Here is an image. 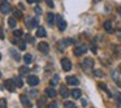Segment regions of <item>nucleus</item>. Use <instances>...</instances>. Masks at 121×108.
Returning <instances> with one entry per match:
<instances>
[{
    "mask_svg": "<svg viewBox=\"0 0 121 108\" xmlns=\"http://www.w3.org/2000/svg\"><path fill=\"white\" fill-rule=\"evenodd\" d=\"M27 83H29L30 86H37V85L39 83V78H38L37 76H29L27 77Z\"/></svg>",
    "mask_w": 121,
    "mask_h": 108,
    "instance_id": "9b49d317",
    "label": "nucleus"
},
{
    "mask_svg": "<svg viewBox=\"0 0 121 108\" xmlns=\"http://www.w3.org/2000/svg\"><path fill=\"white\" fill-rule=\"evenodd\" d=\"M94 1H95V3H98V1H100V0H94Z\"/></svg>",
    "mask_w": 121,
    "mask_h": 108,
    "instance_id": "8fccbe9b",
    "label": "nucleus"
},
{
    "mask_svg": "<svg viewBox=\"0 0 121 108\" xmlns=\"http://www.w3.org/2000/svg\"><path fill=\"white\" fill-rule=\"evenodd\" d=\"M1 1H3V3H5V1H7V0H1Z\"/></svg>",
    "mask_w": 121,
    "mask_h": 108,
    "instance_id": "3c124183",
    "label": "nucleus"
},
{
    "mask_svg": "<svg viewBox=\"0 0 121 108\" xmlns=\"http://www.w3.org/2000/svg\"><path fill=\"white\" fill-rule=\"evenodd\" d=\"M24 61H25L26 64H30V63L33 61V56L30 55V53H26V55L24 56Z\"/></svg>",
    "mask_w": 121,
    "mask_h": 108,
    "instance_id": "393cba45",
    "label": "nucleus"
},
{
    "mask_svg": "<svg viewBox=\"0 0 121 108\" xmlns=\"http://www.w3.org/2000/svg\"><path fill=\"white\" fill-rule=\"evenodd\" d=\"M0 77H1V73H0Z\"/></svg>",
    "mask_w": 121,
    "mask_h": 108,
    "instance_id": "864d4df0",
    "label": "nucleus"
},
{
    "mask_svg": "<svg viewBox=\"0 0 121 108\" xmlns=\"http://www.w3.org/2000/svg\"><path fill=\"white\" fill-rule=\"evenodd\" d=\"M18 8H20V9H25L24 4H18Z\"/></svg>",
    "mask_w": 121,
    "mask_h": 108,
    "instance_id": "a18cd8bd",
    "label": "nucleus"
},
{
    "mask_svg": "<svg viewBox=\"0 0 121 108\" xmlns=\"http://www.w3.org/2000/svg\"><path fill=\"white\" fill-rule=\"evenodd\" d=\"M74 43H76V39H73V38H64V39H61L57 42V48L60 51H64L66 47L74 44Z\"/></svg>",
    "mask_w": 121,
    "mask_h": 108,
    "instance_id": "f257e3e1",
    "label": "nucleus"
},
{
    "mask_svg": "<svg viewBox=\"0 0 121 108\" xmlns=\"http://www.w3.org/2000/svg\"><path fill=\"white\" fill-rule=\"evenodd\" d=\"M94 76H96V77H103V76H104V73H103L102 70H99V69H96V70H94Z\"/></svg>",
    "mask_w": 121,
    "mask_h": 108,
    "instance_id": "7c9ffc66",
    "label": "nucleus"
},
{
    "mask_svg": "<svg viewBox=\"0 0 121 108\" xmlns=\"http://www.w3.org/2000/svg\"><path fill=\"white\" fill-rule=\"evenodd\" d=\"M81 103H82V105H83V107H85V105H87V100L86 99H82Z\"/></svg>",
    "mask_w": 121,
    "mask_h": 108,
    "instance_id": "37998d69",
    "label": "nucleus"
},
{
    "mask_svg": "<svg viewBox=\"0 0 121 108\" xmlns=\"http://www.w3.org/2000/svg\"><path fill=\"white\" fill-rule=\"evenodd\" d=\"M66 83L70 85V86H77L79 83V81L76 76H69V77H66Z\"/></svg>",
    "mask_w": 121,
    "mask_h": 108,
    "instance_id": "6e6552de",
    "label": "nucleus"
},
{
    "mask_svg": "<svg viewBox=\"0 0 121 108\" xmlns=\"http://www.w3.org/2000/svg\"><path fill=\"white\" fill-rule=\"evenodd\" d=\"M20 100H21V103H22L24 107H26V108L31 107V102H30V99L26 96V95H21V96H20Z\"/></svg>",
    "mask_w": 121,
    "mask_h": 108,
    "instance_id": "f8f14e48",
    "label": "nucleus"
},
{
    "mask_svg": "<svg viewBox=\"0 0 121 108\" xmlns=\"http://www.w3.org/2000/svg\"><path fill=\"white\" fill-rule=\"evenodd\" d=\"M61 68L64 69L65 72H69L72 69V63H70V60L69 59H63L61 60Z\"/></svg>",
    "mask_w": 121,
    "mask_h": 108,
    "instance_id": "423d86ee",
    "label": "nucleus"
},
{
    "mask_svg": "<svg viewBox=\"0 0 121 108\" xmlns=\"http://www.w3.org/2000/svg\"><path fill=\"white\" fill-rule=\"evenodd\" d=\"M70 94H72V96H73L74 99H78V98H81L82 92H81V90H79V89H74V90H72Z\"/></svg>",
    "mask_w": 121,
    "mask_h": 108,
    "instance_id": "a211bd4d",
    "label": "nucleus"
},
{
    "mask_svg": "<svg viewBox=\"0 0 121 108\" xmlns=\"http://www.w3.org/2000/svg\"><path fill=\"white\" fill-rule=\"evenodd\" d=\"M13 35L16 38H21L22 35H24V31H22V30H14L13 31Z\"/></svg>",
    "mask_w": 121,
    "mask_h": 108,
    "instance_id": "c756f323",
    "label": "nucleus"
},
{
    "mask_svg": "<svg viewBox=\"0 0 121 108\" xmlns=\"http://www.w3.org/2000/svg\"><path fill=\"white\" fill-rule=\"evenodd\" d=\"M81 66L83 68V70H90V69H92V66H94V60L90 59V57L83 59V61L81 63Z\"/></svg>",
    "mask_w": 121,
    "mask_h": 108,
    "instance_id": "f03ea898",
    "label": "nucleus"
},
{
    "mask_svg": "<svg viewBox=\"0 0 121 108\" xmlns=\"http://www.w3.org/2000/svg\"><path fill=\"white\" fill-rule=\"evenodd\" d=\"M48 108H57V104H56V103L53 102V103H51V104L48 105Z\"/></svg>",
    "mask_w": 121,
    "mask_h": 108,
    "instance_id": "58836bf2",
    "label": "nucleus"
},
{
    "mask_svg": "<svg viewBox=\"0 0 121 108\" xmlns=\"http://www.w3.org/2000/svg\"><path fill=\"white\" fill-rule=\"evenodd\" d=\"M35 13H37V14H42V8H40V7H35Z\"/></svg>",
    "mask_w": 121,
    "mask_h": 108,
    "instance_id": "c9c22d12",
    "label": "nucleus"
},
{
    "mask_svg": "<svg viewBox=\"0 0 121 108\" xmlns=\"http://www.w3.org/2000/svg\"><path fill=\"white\" fill-rule=\"evenodd\" d=\"M0 108H7V100L0 99Z\"/></svg>",
    "mask_w": 121,
    "mask_h": 108,
    "instance_id": "2f4dec72",
    "label": "nucleus"
},
{
    "mask_svg": "<svg viewBox=\"0 0 121 108\" xmlns=\"http://www.w3.org/2000/svg\"><path fill=\"white\" fill-rule=\"evenodd\" d=\"M9 52H11L12 57H13L16 61H20V60H21V56L18 55V52H17V51L14 50V48H11V51H9Z\"/></svg>",
    "mask_w": 121,
    "mask_h": 108,
    "instance_id": "f3484780",
    "label": "nucleus"
},
{
    "mask_svg": "<svg viewBox=\"0 0 121 108\" xmlns=\"http://www.w3.org/2000/svg\"><path fill=\"white\" fill-rule=\"evenodd\" d=\"M4 86H5V89H7V90H9L11 92H13V91H14V89L17 87L13 79H7V81L4 82Z\"/></svg>",
    "mask_w": 121,
    "mask_h": 108,
    "instance_id": "20e7f679",
    "label": "nucleus"
},
{
    "mask_svg": "<svg viewBox=\"0 0 121 108\" xmlns=\"http://www.w3.org/2000/svg\"><path fill=\"white\" fill-rule=\"evenodd\" d=\"M25 40H26V42H34V39H33V38H31V35H29V34H26V35H25Z\"/></svg>",
    "mask_w": 121,
    "mask_h": 108,
    "instance_id": "72a5a7b5",
    "label": "nucleus"
},
{
    "mask_svg": "<svg viewBox=\"0 0 121 108\" xmlns=\"http://www.w3.org/2000/svg\"><path fill=\"white\" fill-rule=\"evenodd\" d=\"M38 107L39 108H44L46 107V98H40V99H38Z\"/></svg>",
    "mask_w": 121,
    "mask_h": 108,
    "instance_id": "b1692460",
    "label": "nucleus"
},
{
    "mask_svg": "<svg viewBox=\"0 0 121 108\" xmlns=\"http://www.w3.org/2000/svg\"><path fill=\"white\" fill-rule=\"evenodd\" d=\"M38 50H39L42 53H48V51H50L48 43H46V42H40L39 44H38Z\"/></svg>",
    "mask_w": 121,
    "mask_h": 108,
    "instance_id": "9d476101",
    "label": "nucleus"
},
{
    "mask_svg": "<svg viewBox=\"0 0 121 108\" xmlns=\"http://www.w3.org/2000/svg\"><path fill=\"white\" fill-rule=\"evenodd\" d=\"M60 95L63 98H68L69 96V91H68V89H66L65 86H61V89H60Z\"/></svg>",
    "mask_w": 121,
    "mask_h": 108,
    "instance_id": "aec40b11",
    "label": "nucleus"
},
{
    "mask_svg": "<svg viewBox=\"0 0 121 108\" xmlns=\"http://www.w3.org/2000/svg\"><path fill=\"white\" fill-rule=\"evenodd\" d=\"M13 14H14V17H22V13L20 11H14Z\"/></svg>",
    "mask_w": 121,
    "mask_h": 108,
    "instance_id": "f704fd0d",
    "label": "nucleus"
},
{
    "mask_svg": "<svg viewBox=\"0 0 121 108\" xmlns=\"http://www.w3.org/2000/svg\"><path fill=\"white\" fill-rule=\"evenodd\" d=\"M29 72H30V69L27 68V66H21V68H18L20 76H29Z\"/></svg>",
    "mask_w": 121,
    "mask_h": 108,
    "instance_id": "dca6fc26",
    "label": "nucleus"
},
{
    "mask_svg": "<svg viewBox=\"0 0 121 108\" xmlns=\"http://www.w3.org/2000/svg\"><path fill=\"white\" fill-rule=\"evenodd\" d=\"M46 94H47L48 98H55L57 92H56V90L53 89V86H52V87H47V89H46Z\"/></svg>",
    "mask_w": 121,
    "mask_h": 108,
    "instance_id": "4468645a",
    "label": "nucleus"
},
{
    "mask_svg": "<svg viewBox=\"0 0 121 108\" xmlns=\"http://www.w3.org/2000/svg\"><path fill=\"white\" fill-rule=\"evenodd\" d=\"M29 94L31 95V96H37V95H38V92L35 91V90H33V91H30V92H29Z\"/></svg>",
    "mask_w": 121,
    "mask_h": 108,
    "instance_id": "ea45409f",
    "label": "nucleus"
},
{
    "mask_svg": "<svg viewBox=\"0 0 121 108\" xmlns=\"http://www.w3.org/2000/svg\"><path fill=\"white\" fill-rule=\"evenodd\" d=\"M59 83V74H55L53 76V79H51V85L52 86H55V85Z\"/></svg>",
    "mask_w": 121,
    "mask_h": 108,
    "instance_id": "cd10ccee",
    "label": "nucleus"
},
{
    "mask_svg": "<svg viewBox=\"0 0 121 108\" xmlns=\"http://www.w3.org/2000/svg\"><path fill=\"white\" fill-rule=\"evenodd\" d=\"M0 60H1V55H0Z\"/></svg>",
    "mask_w": 121,
    "mask_h": 108,
    "instance_id": "603ef678",
    "label": "nucleus"
},
{
    "mask_svg": "<svg viewBox=\"0 0 121 108\" xmlns=\"http://www.w3.org/2000/svg\"><path fill=\"white\" fill-rule=\"evenodd\" d=\"M64 107H65V108H76V104H74L73 102H69V100H68V102L64 103Z\"/></svg>",
    "mask_w": 121,
    "mask_h": 108,
    "instance_id": "bb28decb",
    "label": "nucleus"
},
{
    "mask_svg": "<svg viewBox=\"0 0 121 108\" xmlns=\"http://www.w3.org/2000/svg\"><path fill=\"white\" fill-rule=\"evenodd\" d=\"M56 22H57V26H59V30H60V31H64V30L66 29V22H65V20L63 18V16L57 14V16H56Z\"/></svg>",
    "mask_w": 121,
    "mask_h": 108,
    "instance_id": "7ed1b4c3",
    "label": "nucleus"
},
{
    "mask_svg": "<svg viewBox=\"0 0 121 108\" xmlns=\"http://www.w3.org/2000/svg\"><path fill=\"white\" fill-rule=\"evenodd\" d=\"M118 72H120V73H121V64H120V65H118Z\"/></svg>",
    "mask_w": 121,
    "mask_h": 108,
    "instance_id": "de8ad7c7",
    "label": "nucleus"
},
{
    "mask_svg": "<svg viewBox=\"0 0 121 108\" xmlns=\"http://www.w3.org/2000/svg\"><path fill=\"white\" fill-rule=\"evenodd\" d=\"M26 1H27V3H29V4H33V3H34V1H35V0H26Z\"/></svg>",
    "mask_w": 121,
    "mask_h": 108,
    "instance_id": "49530a36",
    "label": "nucleus"
},
{
    "mask_svg": "<svg viewBox=\"0 0 121 108\" xmlns=\"http://www.w3.org/2000/svg\"><path fill=\"white\" fill-rule=\"evenodd\" d=\"M98 86H99L100 89H103V91H105V92H107V94H108V96H112V94L109 92V90H108V87L105 86L104 83H102V82H100V83H98Z\"/></svg>",
    "mask_w": 121,
    "mask_h": 108,
    "instance_id": "5701e85b",
    "label": "nucleus"
},
{
    "mask_svg": "<svg viewBox=\"0 0 121 108\" xmlns=\"http://www.w3.org/2000/svg\"><path fill=\"white\" fill-rule=\"evenodd\" d=\"M91 51H92V52H94V53H96V51H98V50H96V46H95L94 43H92V44H91Z\"/></svg>",
    "mask_w": 121,
    "mask_h": 108,
    "instance_id": "4c0bfd02",
    "label": "nucleus"
},
{
    "mask_svg": "<svg viewBox=\"0 0 121 108\" xmlns=\"http://www.w3.org/2000/svg\"><path fill=\"white\" fill-rule=\"evenodd\" d=\"M55 20H56V16L50 12V13L47 14V22H48V25H51V26H52V25L55 24Z\"/></svg>",
    "mask_w": 121,
    "mask_h": 108,
    "instance_id": "2eb2a0df",
    "label": "nucleus"
},
{
    "mask_svg": "<svg viewBox=\"0 0 121 108\" xmlns=\"http://www.w3.org/2000/svg\"><path fill=\"white\" fill-rule=\"evenodd\" d=\"M8 25H9V27H16V20H14L13 17H11V18L8 20Z\"/></svg>",
    "mask_w": 121,
    "mask_h": 108,
    "instance_id": "c85d7f7f",
    "label": "nucleus"
},
{
    "mask_svg": "<svg viewBox=\"0 0 121 108\" xmlns=\"http://www.w3.org/2000/svg\"><path fill=\"white\" fill-rule=\"evenodd\" d=\"M112 78H113V81L117 83V86H121V83H120V81H118V74H117V72L116 70H113L112 72Z\"/></svg>",
    "mask_w": 121,
    "mask_h": 108,
    "instance_id": "4be33fe9",
    "label": "nucleus"
},
{
    "mask_svg": "<svg viewBox=\"0 0 121 108\" xmlns=\"http://www.w3.org/2000/svg\"><path fill=\"white\" fill-rule=\"evenodd\" d=\"M47 35V31H46L43 27H38V30H37V37L38 38H42V37H46Z\"/></svg>",
    "mask_w": 121,
    "mask_h": 108,
    "instance_id": "6ab92c4d",
    "label": "nucleus"
},
{
    "mask_svg": "<svg viewBox=\"0 0 121 108\" xmlns=\"http://www.w3.org/2000/svg\"><path fill=\"white\" fill-rule=\"evenodd\" d=\"M104 30L107 33H113V25H112V21H109V20H107V21L104 22Z\"/></svg>",
    "mask_w": 121,
    "mask_h": 108,
    "instance_id": "ddd939ff",
    "label": "nucleus"
},
{
    "mask_svg": "<svg viewBox=\"0 0 121 108\" xmlns=\"http://www.w3.org/2000/svg\"><path fill=\"white\" fill-rule=\"evenodd\" d=\"M12 11V8H11V5H9L8 3H1L0 4V12L1 13H4V14H7V13H9V12Z\"/></svg>",
    "mask_w": 121,
    "mask_h": 108,
    "instance_id": "1a4fd4ad",
    "label": "nucleus"
},
{
    "mask_svg": "<svg viewBox=\"0 0 121 108\" xmlns=\"http://www.w3.org/2000/svg\"><path fill=\"white\" fill-rule=\"evenodd\" d=\"M117 98H118V102H120V104H121V92L117 94Z\"/></svg>",
    "mask_w": 121,
    "mask_h": 108,
    "instance_id": "c03bdc74",
    "label": "nucleus"
},
{
    "mask_svg": "<svg viewBox=\"0 0 121 108\" xmlns=\"http://www.w3.org/2000/svg\"><path fill=\"white\" fill-rule=\"evenodd\" d=\"M18 46H20V50H21V51H25V50H26V44H25V42H20Z\"/></svg>",
    "mask_w": 121,
    "mask_h": 108,
    "instance_id": "473e14b6",
    "label": "nucleus"
},
{
    "mask_svg": "<svg viewBox=\"0 0 121 108\" xmlns=\"http://www.w3.org/2000/svg\"><path fill=\"white\" fill-rule=\"evenodd\" d=\"M86 51H87L86 46H78V47L74 48V55L76 56H82L83 53H86Z\"/></svg>",
    "mask_w": 121,
    "mask_h": 108,
    "instance_id": "0eeeda50",
    "label": "nucleus"
},
{
    "mask_svg": "<svg viewBox=\"0 0 121 108\" xmlns=\"http://www.w3.org/2000/svg\"><path fill=\"white\" fill-rule=\"evenodd\" d=\"M26 26L27 29H34V27H38V18H27L26 20Z\"/></svg>",
    "mask_w": 121,
    "mask_h": 108,
    "instance_id": "39448f33",
    "label": "nucleus"
},
{
    "mask_svg": "<svg viewBox=\"0 0 121 108\" xmlns=\"http://www.w3.org/2000/svg\"><path fill=\"white\" fill-rule=\"evenodd\" d=\"M116 35H117V38L121 40V30H117V31H116Z\"/></svg>",
    "mask_w": 121,
    "mask_h": 108,
    "instance_id": "79ce46f5",
    "label": "nucleus"
},
{
    "mask_svg": "<svg viewBox=\"0 0 121 108\" xmlns=\"http://www.w3.org/2000/svg\"><path fill=\"white\" fill-rule=\"evenodd\" d=\"M118 12H120V14H121V8H118Z\"/></svg>",
    "mask_w": 121,
    "mask_h": 108,
    "instance_id": "09e8293b",
    "label": "nucleus"
},
{
    "mask_svg": "<svg viewBox=\"0 0 121 108\" xmlns=\"http://www.w3.org/2000/svg\"><path fill=\"white\" fill-rule=\"evenodd\" d=\"M112 48H113V52H115L116 55L121 56V47L120 46H112Z\"/></svg>",
    "mask_w": 121,
    "mask_h": 108,
    "instance_id": "a878e982",
    "label": "nucleus"
},
{
    "mask_svg": "<svg viewBox=\"0 0 121 108\" xmlns=\"http://www.w3.org/2000/svg\"><path fill=\"white\" fill-rule=\"evenodd\" d=\"M46 3H47V5L51 7V8L53 7V1H52V0H46Z\"/></svg>",
    "mask_w": 121,
    "mask_h": 108,
    "instance_id": "e433bc0d",
    "label": "nucleus"
},
{
    "mask_svg": "<svg viewBox=\"0 0 121 108\" xmlns=\"http://www.w3.org/2000/svg\"><path fill=\"white\" fill-rule=\"evenodd\" d=\"M0 39H4V31L1 27H0Z\"/></svg>",
    "mask_w": 121,
    "mask_h": 108,
    "instance_id": "a19ab883",
    "label": "nucleus"
},
{
    "mask_svg": "<svg viewBox=\"0 0 121 108\" xmlns=\"http://www.w3.org/2000/svg\"><path fill=\"white\" fill-rule=\"evenodd\" d=\"M13 81H14V83H16L17 87H22V86H24V81H22L20 77H14Z\"/></svg>",
    "mask_w": 121,
    "mask_h": 108,
    "instance_id": "412c9836",
    "label": "nucleus"
}]
</instances>
